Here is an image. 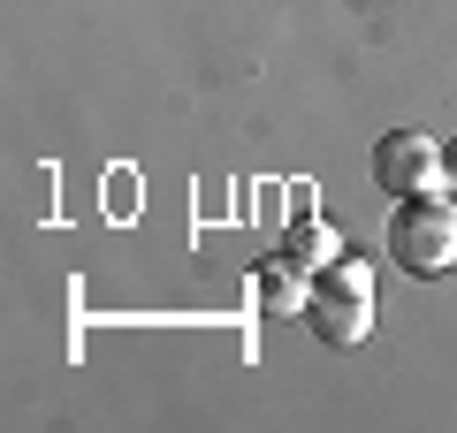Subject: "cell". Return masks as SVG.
Wrapping results in <instances>:
<instances>
[{
  "label": "cell",
  "mask_w": 457,
  "mask_h": 433,
  "mask_svg": "<svg viewBox=\"0 0 457 433\" xmlns=\"http://www.w3.org/2000/svg\"><path fill=\"white\" fill-rule=\"evenodd\" d=\"M312 335L336 342V350H359L366 335H374V266H366L359 251L328 258L320 274H312Z\"/></svg>",
  "instance_id": "obj_1"
},
{
  "label": "cell",
  "mask_w": 457,
  "mask_h": 433,
  "mask_svg": "<svg viewBox=\"0 0 457 433\" xmlns=\"http://www.w3.org/2000/svg\"><path fill=\"white\" fill-rule=\"evenodd\" d=\"M442 167H450V198H457V137L442 144Z\"/></svg>",
  "instance_id": "obj_6"
},
{
  "label": "cell",
  "mask_w": 457,
  "mask_h": 433,
  "mask_svg": "<svg viewBox=\"0 0 457 433\" xmlns=\"http://www.w3.org/2000/svg\"><path fill=\"white\" fill-rule=\"evenodd\" d=\"M374 183L389 198H420V191H450V167H442V137L427 129H389L374 152Z\"/></svg>",
  "instance_id": "obj_3"
},
{
  "label": "cell",
  "mask_w": 457,
  "mask_h": 433,
  "mask_svg": "<svg viewBox=\"0 0 457 433\" xmlns=\"http://www.w3.org/2000/svg\"><path fill=\"white\" fill-rule=\"evenodd\" d=\"M260 312L267 320H305L312 312V274L297 258H267L260 266Z\"/></svg>",
  "instance_id": "obj_4"
},
{
  "label": "cell",
  "mask_w": 457,
  "mask_h": 433,
  "mask_svg": "<svg viewBox=\"0 0 457 433\" xmlns=\"http://www.w3.org/2000/svg\"><path fill=\"white\" fill-rule=\"evenodd\" d=\"M282 258H297L305 274H320L328 258H343L336 221H312V213H297V221H290V236H282Z\"/></svg>",
  "instance_id": "obj_5"
},
{
  "label": "cell",
  "mask_w": 457,
  "mask_h": 433,
  "mask_svg": "<svg viewBox=\"0 0 457 433\" xmlns=\"http://www.w3.org/2000/svg\"><path fill=\"white\" fill-rule=\"evenodd\" d=\"M389 258L404 274H420V282H435V274L457 266V206H442V191H420L396 206L389 221Z\"/></svg>",
  "instance_id": "obj_2"
}]
</instances>
